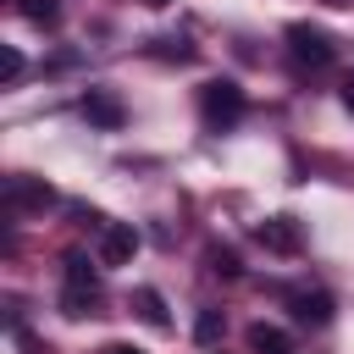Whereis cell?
I'll return each instance as SVG.
<instances>
[{
    "label": "cell",
    "instance_id": "11",
    "mask_svg": "<svg viewBox=\"0 0 354 354\" xmlns=\"http://www.w3.org/2000/svg\"><path fill=\"white\" fill-rule=\"evenodd\" d=\"M205 260H210V271H216V277H243V266H238V249H221V243H216Z\"/></svg>",
    "mask_w": 354,
    "mask_h": 354
},
{
    "label": "cell",
    "instance_id": "4",
    "mask_svg": "<svg viewBox=\"0 0 354 354\" xmlns=\"http://www.w3.org/2000/svg\"><path fill=\"white\" fill-rule=\"evenodd\" d=\"M138 254V232L127 221H105L100 227V266H127Z\"/></svg>",
    "mask_w": 354,
    "mask_h": 354
},
{
    "label": "cell",
    "instance_id": "16",
    "mask_svg": "<svg viewBox=\"0 0 354 354\" xmlns=\"http://www.w3.org/2000/svg\"><path fill=\"white\" fill-rule=\"evenodd\" d=\"M343 105H348V111H354V77H348V83H343Z\"/></svg>",
    "mask_w": 354,
    "mask_h": 354
},
{
    "label": "cell",
    "instance_id": "1",
    "mask_svg": "<svg viewBox=\"0 0 354 354\" xmlns=\"http://www.w3.org/2000/svg\"><path fill=\"white\" fill-rule=\"evenodd\" d=\"M243 111H249V100H243V88L232 83V77H210V83H199V116H205V127H232V122H243Z\"/></svg>",
    "mask_w": 354,
    "mask_h": 354
},
{
    "label": "cell",
    "instance_id": "9",
    "mask_svg": "<svg viewBox=\"0 0 354 354\" xmlns=\"http://www.w3.org/2000/svg\"><path fill=\"white\" fill-rule=\"evenodd\" d=\"M249 348H254V354H293L288 332H282V326H266V321L249 326Z\"/></svg>",
    "mask_w": 354,
    "mask_h": 354
},
{
    "label": "cell",
    "instance_id": "12",
    "mask_svg": "<svg viewBox=\"0 0 354 354\" xmlns=\"http://www.w3.org/2000/svg\"><path fill=\"white\" fill-rule=\"evenodd\" d=\"M216 337H221V310H199V321H194V343L210 348Z\"/></svg>",
    "mask_w": 354,
    "mask_h": 354
},
{
    "label": "cell",
    "instance_id": "5",
    "mask_svg": "<svg viewBox=\"0 0 354 354\" xmlns=\"http://www.w3.org/2000/svg\"><path fill=\"white\" fill-rule=\"evenodd\" d=\"M55 205V188L50 183H33V177H6V210H44Z\"/></svg>",
    "mask_w": 354,
    "mask_h": 354
},
{
    "label": "cell",
    "instance_id": "2",
    "mask_svg": "<svg viewBox=\"0 0 354 354\" xmlns=\"http://www.w3.org/2000/svg\"><path fill=\"white\" fill-rule=\"evenodd\" d=\"M100 299V271L88 266V254H66V282H61V310L66 315H88Z\"/></svg>",
    "mask_w": 354,
    "mask_h": 354
},
{
    "label": "cell",
    "instance_id": "18",
    "mask_svg": "<svg viewBox=\"0 0 354 354\" xmlns=\"http://www.w3.org/2000/svg\"><path fill=\"white\" fill-rule=\"evenodd\" d=\"M326 6H348V0H326Z\"/></svg>",
    "mask_w": 354,
    "mask_h": 354
},
{
    "label": "cell",
    "instance_id": "15",
    "mask_svg": "<svg viewBox=\"0 0 354 354\" xmlns=\"http://www.w3.org/2000/svg\"><path fill=\"white\" fill-rule=\"evenodd\" d=\"M105 354H138V348H133V343H111Z\"/></svg>",
    "mask_w": 354,
    "mask_h": 354
},
{
    "label": "cell",
    "instance_id": "10",
    "mask_svg": "<svg viewBox=\"0 0 354 354\" xmlns=\"http://www.w3.org/2000/svg\"><path fill=\"white\" fill-rule=\"evenodd\" d=\"M133 310H138L155 332H166V326H171V315H166V304H160V293H155V288H133Z\"/></svg>",
    "mask_w": 354,
    "mask_h": 354
},
{
    "label": "cell",
    "instance_id": "6",
    "mask_svg": "<svg viewBox=\"0 0 354 354\" xmlns=\"http://www.w3.org/2000/svg\"><path fill=\"white\" fill-rule=\"evenodd\" d=\"M254 238H260L271 254H299V249H304V232H299V221H293V216H271V221H260V227H254Z\"/></svg>",
    "mask_w": 354,
    "mask_h": 354
},
{
    "label": "cell",
    "instance_id": "8",
    "mask_svg": "<svg viewBox=\"0 0 354 354\" xmlns=\"http://www.w3.org/2000/svg\"><path fill=\"white\" fill-rule=\"evenodd\" d=\"M83 116H88L94 127H122V100L105 94V88H88V94H83Z\"/></svg>",
    "mask_w": 354,
    "mask_h": 354
},
{
    "label": "cell",
    "instance_id": "7",
    "mask_svg": "<svg viewBox=\"0 0 354 354\" xmlns=\"http://www.w3.org/2000/svg\"><path fill=\"white\" fill-rule=\"evenodd\" d=\"M288 310H293L299 326H326V321H332V293H321V288H299V293H288Z\"/></svg>",
    "mask_w": 354,
    "mask_h": 354
},
{
    "label": "cell",
    "instance_id": "3",
    "mask_svg": "<svg viewBox=\"0 0 354 354\" xmlns=\"http://www.w3.org/2000/svg\"><path fill=\"white\" fill-rule=\"evenodd\" d=\"M288 50H293L299 66H332V55H337L332 33L326 28H310V22H293L288 28Z\"/></svg>",
    "mask_w": 354,
    "mask_h": 354
},
{
    "label": "cell",
    "instance_id": "13",
    "mask_svg": "<svg viewBox=\"0 0 354 354\" xmlns=\"http://www.w3.org/2000/svg\"><path fill=\"white\" fill-rule=\"evenodd\" d=\"M17 11H22L28 22H55V17H61V0H17Z\"/></svg>",
    "mask_w": 354,
    "mask_h": 354
},
{
    "label": "cell",
    "instance_id": "17",
    "mask_svg": "<svg viewBox=\"0 0 354 354\" xmlns=\"http://www.w3.org/2000/svg\"><path fill=\"white\" fill-rule=\"evenodd\" d=\"M144 6H155V11H160V6H166V0H144Z\"/></svg>",
    "mask_w": 354,
    "mask_h": 354
},
{
    "label": "cell",
    "instance_id": "14",
    "mask_svg": "<svg viewBox=\"0 0 354 354\" xmlns=\"http://www.w3.org/2000/svg\"><path fill=\"white\" fill-rule=\"evenodd\" d=\"M0 77H6V83L22 77V55H17V50H0Z\"/></svg>",
    "mask_w": 354,
    "mask_h": 354
}]
</instances>
